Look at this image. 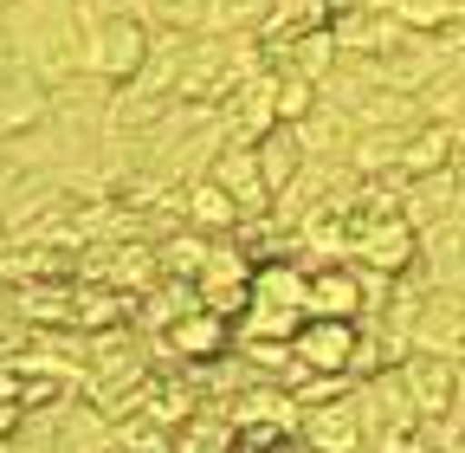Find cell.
<instances>
[{
    "mask_svg": "<svg viewBox=\"0 0 465 453\" xmlns=\"http://www.w3.org/2000/svg\"><path fill=\"white\" fill-rule=\"evenodd\" d=\"M420 272L433 292H459L465 286V214L440 220L433 234H420Z\"/></svg>",
    "mask_w": 465,
    "mask_h": 453,
    "instance_id": "cell-12",
    "label": "cell"
},
{
    "mask_svg": "<svg viewBox=\"0 0 465 453\" xmlns=\"http://www.w3.org/2000/svg\"><path fill=\"white\" fill-rule=\"evenodd\" d=\"M84 14H91V26H84V72L104 78L110 91L136 85L143 65H149V52H155V26L143 14H130V7H104V14L84 7Z\"/></svg>",
    "mask_w": 465,
    "mask_h": 453,
    "instance_id": "cell-1",
    "label": "cell"
},
{
    "mask_svg": "<svg viewBox=\"0 0 465 453\" xmlns=\"http://www.w3.org/2000/svg\"><path fill=\"white\" fill-rule=\"evenodd\" d=\"M116 434H124V421L104 415L97 402H65V415H58V453H110Z\"/></svg>",
    "mask_w": 465,
    "mask_h": 453,
    "instance_id": "cell-15",
    "label": "cell"
},
{
    "mask_svg": "<svg viewBox=\"0 0 465 453\" xmlns=\"http://www.w3.org/2000/svg\"><path fill=\"white\" fill-rule=\"evenodd\" d=\"M414 350H440L465 363V286L459 292H427V311L414 324Z\"/></svg>",
    "mask_w": 465,
    "mask_h": 453,
    "instance_id": "cell-11",
    "label": "cell"
},
{
    "mask_svg": "<svg viewBox=\"0 0 465 453\" xmlns=\"http://www.w3.org/2000/svg\"><path fill=\"white\" fill-rule=\"evenodd\" d=\"M298 434H304V447H317V453H369V428H362L356 388L330 395V402H304Z\"/></svg>",
    "mask_w": 465,
    "mask_h": 453,
    "instance_id": "cell-4",
    "label": "cell"
},
{
    "mask_svg": "<svg viewBox=\"0 0 465 453\" xmlns=\"http://www.w3.org/2000/svg\"><path fill=\"white\" fill-rule=\"evenodd\" d=\"M174 201V214H182L194 234H226V226H246V214H240V201H232L213 176H194V182H182L168 195Z\"/></svg>",
    "mask_w": 465,
    "mask_h": 453,
    "instance_id": "cell-10",
    "label": "cell"
},
{
    "mask_svg": "<svg viewBox=\"0 0 465 453\" xmlns=\"http://www.w3.org/2000/svg\"><path fill=\"white\" fill-rule=\"evenodd\" d=\"M259 162H265V182H272V201H278V195L311 168V143H304V130H298V124H272V130L259 136Z\"/></svg>",
    "mask_w": 465,
    "mask_h": 453,
    "instance_id": "cell-14",
    "label": "cell"
},
{
    "mask_svg": "<svg viewBox=\"0 0 465 453\" xmlns=\"http://www.w3.org/2000/svg\"><path fill=\"white\" fill-rule=\"evenodd\" d=\"M452 176H459V214H465V156L452 162Z\"/></svg>",
    "mask_w": 465,
    "mask_h": 453,
    "instance_id": "cell-16",
    "label": "cell"
},
{
    "mask_svg": "<svg viewBox=\"0 0 465 453\" xmlns=\"http://www.w3.org/2000/svg\"><path fill=\"white\" fill-rule=\"evenodd\" d=\"M349 226H356V240H349L356 266L388 272V278H401V272L420 266V226L407 220L401 207L394 214H349Z\"/></svg>",
    "mask_w": 465,
    "mask_h": 453,
    "instance_id": "cell-3",
    "label": "cell"
},
{
    "mask_svg": "<svg viewBox=\"0 0 465 453\" xmlns=\"http://www.w3.org/2000/svg\"><path fill=\"white\" fill-rule=\"evenodd\" d=\"M110 453H136V447H130V440H124V434H116V447H110Z\"/></svg>",
    "mask_w": 465,
    "mask_h": 453,
    "instance_id": "cell-17",
    "label": "cell"
},
{
    "mask_svg": "<svg viewBox=\"0 0 465 453\" xmlns=\"http://www.w3.org/2000/svg\"><path fill=\"white\" fill-rule=\"evenodd\" d=\"M291 453H317V447H291Z\"/></svg>",
    "mask_w": 465,
    "mask_h": 453,
    "instance_id": "cell-18",
    "label": "cell"
},
{
    "mask_svg": "<svg viewBox=\"0 0 465 453\" xmlns=\"http://www.w3.org/2000/svg\"><path fill=\"white\" fill-rule=\"evenodd\" d=\"M369 311V286L362 266H317L311 272V317H356Z\"/></svg>",
    "mask_w": 465,
    "mask_h": 453,
    "instance_id": "cell-13",
    "label": "cell"
},
{
    "mask_svg": "<svg viewBox=\"0 0 465 453\" xmlns=\"http://www.w3.org/2000/svg\"><path fill=\"white\" fill-rule=\"evenodd\" d=\"M207 176L240 201L246 220H272V182H265V162H259V143H240L232 136L213 162H207Z\"/></svg>",
    "mask_w": 465,
    "mask_h": 453,
    "instance_id": "cell-6",
    "label": "cell"
},
{
    "mask_svg": "<svg viewBox=\"0 0 465 453\" xmlns=\"http://www.w3.org/2000/svg\"><path fill=\"white\" fill-rule=\"evenodd\" d=\"M7 7H14V0H0V14H7Z\"/></svg>",
    "mask_w": 465,
    "mask_h": 453,
    "instance_id": "cell-19",
    "label": "cell"
},
{
    "mask_svg": "<svg viewBox=\"0 0 465 453\" xmlns=\"http://www.w3.org/2000/svg\"><path fill=\"white\" fill-rule=\"evenodd\" d=\"M304 317H311V272H291L284 259L259 266V272H252V305H246L240 337H298Z\"/></svg>",
    "mask_w": 465,
    "mask_h": 453,
    "instance_id": "cell-2",
    "label": "cell"
},
{
    "mask_svg": "<svg viewBox=\"0 0 465 453\" xmlns=\"http://www.w3.org/2000/svg\"><path fill=\"white\" fill-rule=\"evenodd\" d=\"M194 292H201V305H213V311H246L252 305V266L240 259V247H213L207 253V266H201V278H194Z\"/></svg>",
    "mask_w": 465,
    "mask_h": 453,
    "instance_id": "cell-8",
    "label": "cell"
},
{
    "mask_svg": "<svg viewBox=\"0 0 465 453\" xmlns=\"http://www.w3.org/2000/svg\"><path fill=\"white\" fill-rule=\"evenodd\" d=\"M291 350H298V363L311 376H349V363L362 350V324L356 317H304V330L291 337Z\"/></svg>",
    "mask_w": 465,
    "mask_h": 453,
    "instance_id": "cell-5",
    "label": "cell"
},
{
    "mask_svg": "<svg viewBox=\"0 0 465 453\" xmlns=\"http://www.w3.org/2000/svg\"><path fill=\"white\" fill-rule=\"evenodd\" d=\"M459 369H465V363H452V357H440V350H407V357H401V376H407V388H414V402H420L427 421H446V415H452V402H459Z\"/></svg>",
    "mask_w": 465,
    "mask_h": 453,
    "instance_id": "cell-7",
    "label": "cell"
},
{
    "mask_svg": "<svg viewBox=\"0 0 465 453\" xmlns=\"http://www.w3.org/2000/svg\"><path fill=\"white\" fill-rule=\"evenodd\" d=\"M162 337H168V350L182 357V363H213V357L232 350V317L213 311V305H194L182 324H168Z\"/></svg>",
    "mask_w": 465,
    "mask_h": 453,
    "instance_id": "cell-9",
    "label": "cell"
}]
</instances>
